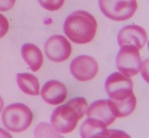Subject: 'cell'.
Returning a JSON list of instances; mask_svg holds the SVG:
<instances>
[{
  "label": "cell",
  "instance_id": "cell-1",
  "mask_svg": "<svg viewBox=\"0 0 149 138\" xmlns=\"http://www.w3.org/2000/svg\"><path fill=\"white\" fill-rule=\"evenodd\" d=\"M87 102L83 97L71 99L65 104L59 106L53 111L51 116V124L55 132L67 134L76 127L77 122L84 115Z\"/></svg>",
  "mask_w": 149,
  "mask_h": 138
},
{
  "label": "cell",
  "instance_id": "cell-2",
  "mask_svg": "<svg viewBox=\"0 0 149 138\" xmlns=\"http://www.w3.org/2000/svg\"><path fill=\"white\" fill-rule=\"evenodd\" d=\"M97 23L94 17L84 10L70 14L63 24L66 36L73 43L83 44L90 43L95 37Z\"/></svg>",
  "mask_w": 149,
  "mask_h": 138
},
{
  "label": "cell",
  "instance_id": "cell-3",
  "mask_svg": "<svg viewBox=\"0 0 149 138\" xmlns=\"http://www.w3.org/2000/svg\"><path fill=\"white\" fill-rule=\"evenodd\" d=\"M2 119L5 127L9 130L19 133L26 130L33 120L30 109L22 103L7 106L3 111Z\"/></svg>",
  "mask_w": 149,
  "mask_h": 138
},
{
  "label": "cell",
  "instance_id": "cell-4",
  "mask_svg": "<svg viewBox=\"0 0 149 138\" xmlns=\"http://www.w3.org/2000/svg\"><path fill=\"white\" fill-rule=\"evenodd\" d=\"M101 12L115 21H124L132 17L136 11V0H98Z\"/></svg>",
  "mask_w": 149,
  "mask_h": 138
},
{
  "label": "cell",
  "instance_id": "cell-5",
  "mask_svg": "<svg viewBox=\"0 0 149 138\" xmlns=\"http://www.w3.org/2000/svg\"><path fill=\"white\" fill-rule=\"evenodd\" d=\"M105 89L112 101L123 100L134 94L132 79L119 72H113L107 78Z\"/></svg>",
  "mask_w": 149,
  "mask_h": 138
},
{
  "label": "cell",
  "instance_id": "cell-6",
  "mask_svg": "<svg viewBox=\"0 0 149 138\" xmlns=\"http://www.w3.org/2000/svg\"><path fill=\"white\" fill-rule=\"evenodd\" d=\"M116 66L123 75L131 77L140 70L141 61L139 49L133 45L122 46L116 57Z\"/></svg>",
  "mask_w": 149,
  "mask_h": 138
},
{
  "label": "cell",
  "instance_id": "cell-7",
  "mask_svg": "<svg viewBox=\"0 0 149 138\" xmlns=\"http://www.w3.org/2000/svg\"><path fill=\"white\" fill-rule=\"evenodd\" d=\"M44 51L47 58L55 62L66 60L72 52L69 41L62 35H54L50 37L44 44Z\"/></svg>",
  "mask_w": 149,
  "mask_h": 138
},
{
  "label": "cell",
  "instance_id": "cell-8",
  "mask_svg": "<svg viewBox=\"0 0 149 138\" xmlns=\"http://www.w3.org/2000/svg\"><path fill=\"white\" fill-rule=\"evenodd\" d=\"M70 70L73 76L81 82L93 79L98 70L97 62L88 55H80L75 58L70 64Z\"/></svg>",
  "mask_w": 149,
  "mask_h": 138
},
{
  "label": "cell",
  "instance_id": "cell-9",
  "mask_svg": "<svg viewBox=\"0 0 149 138\" xmlns=\"http://www.w3.org/2000/svg\"><path fill=\"white\" fill-rule=\"evenodd\" d=\"M118 44L133 45L138 49H141L146 44L147 36L145 30L138 25H128L123 27L117 36Z\"/></svg>",
  "mask_w": 149,
  "mask_h": 138
},
{
  "label": "cell",
  "instance_id": "cell-10",
  "mask_svg": "<svg viewBox=\"0 0 149 138\" xmlns=\"http://www.w3.org/2000/svg\"><path fill=\"white\" fill-rule=\"evenodd\" d=\"M42 98L47 103L56 105L63 102L67 96V89L61 82L51 80L47 82L41 91Z\"/></svg>",
  "mask_w": 149,
  "mask_h": 138
},
{
  "label": "cell",
  "instance_id": "cell-11",
  "mask_svg": "<svg viewBox=\"0 0 149 138\" xmlns=\"http://www.w3.org/2000/svg\"><path fill=\"white\" fill-rule=\"evenodd\" d=\"M88 118H93L104 122L107 126L112 124L116 118L108 100H99L91 103L86 109Z\"/></svg>",
  "mask_w": 149,
  "mask_h": 138
},
{
  "label": "cell",
  "instance_id": "cell-12",
  "mask_svg": "<svg viewBox=\"0 0 149 138\" xmlns=\"http://www.w3.org/2000/svg\"><path fill=\"white\" fill-rule=\"evenodd\" d=\"M80 134L83 138L108 137V129L102 121L93 118H88L81 125Z\"/></svg>",
  "mask_w": 149,
  "mask_h": 138
},
{
  "label": "cell",
  "instance_id": "cell-13",
  "mask_svg": "<svg viewBox=\"0 0 149 138\" xmlns=\"http://www.w3.org/2000/svg\"><path fill=\"white\" fill-rule=\"evenodd\" d=\"M23 58L33 72L40 69L43 62V56L41 50L34 44L26 43L21 48Z\"/></svg>",
  "mask_w": 149,
  "mask_h": 138
},
{
  "label": "cell",
  "instance_id": "cell-14",
  "mask_svg": "<svg viewBox=\"0 0 149 138\" xmlns=\"http://www.w3.org/2000/svg\"><path fill=\"white\" fill-rule=\"evenodd\" d=\"M16 80L20 89L24 93L31 95L39 94L40 84L38 79L30 73H18Z\"/></svg>",
  "mask_w": 149,
  "mask_h": 138
},
{
  "label": "cell",
  "instance_id": "cell-15",
  "mask_svg": "<svg viewBox=\"0 0 149 138\" xmlns=\"http://www.w3.org/2000/svg\"><path fill=\"white\" fill-rule=\"evenodd\" d=\"M112 111L116 118H122L129 115L134 110L136 98L134 94L120 101H112L109 99Z\"/></svg>",
  "mask_w": 149,
  "mask_h": 138
},
{
  "label": "cell",
  "instance_id": "cell-16",
  "mask_svg": "<svg viewBox=\"0 0 149 138\" xmlns=\"http://www.w3.org/2000/svg\"><path fill=\"white\" fill-rule=\"evenodd\" d=\"M59 135L54 132L50 126L46 123H41L36 127L34 131L36 137H60Z\"/></svg>",
  "mask_w": 149,
  "mask_h": 138
},
{
  "label": "cell",
  "instance_id": "cell-17",
  "mask_svg": "<svg viewBox=\"0 0 149 138\" xmlns=\"http://www.w3.org/2000/svg\"><path fill=\"white\" fill-rule=\"evenodd\" d=\"M65 0H38L40 5L49 11L59 9L63 5Z\"/></svg>",
  "mask_w": 149,
  "mask_h": 138
},
{
  "label": "cell",
  "instance_id": "cell-18",
  "mask_svg": "<svg viewBox=\"0 0 149 138\" xmlns=\"http://www.w3.org/2000/svg\"><path fill=\"white\" fill-rule=\"evenodd\" d=\"M9 29V23L6 18L0 14V38L3 37L8 32Z\"/></svg>",
  "mask_w": 149,
  "mask_h": 138
},
{
  "label": "cell",
  "instance_id": "cell-19",
  "mask_svg": "<svg viewBox=\"0 0 149 138\" xmlns=\"http://www.w3.org/2000/svg\"><path fill=\"white\" fill-rule=\"evenodd\" d=\"M16 0H0V11L5 12L10 10L14 5Z\"/></svg>",
  "mask_w": 149,
  "mask_h": 138
},
{
  "label": "cell",
  "instance_id": "cell-20",
  "mask_svg": "<svg viewBox=\"0 0 149 138\" xmlns=\"http://www.w3.org/2000/svg\"><path fill=\"white\" fill-rule=\"evenodd\" d=\"M10 134L5 130L0 128V137H11Z\"/></svg>",
  "mask_w": 149,
  "mask_h": 138
},
{
  "label": "cell",
  "instance_id": "cell-21",
  "mask_svg": "<svg viewBox=\"0 0 149 138\" xmlns=\"http://www.w3.org/2000/svg\"><path fill=\"white\" fill-rule=\"evenodd\" d=\"M3 107V101L2 98L0 96V112H1Z\"/></svg>",
  "mask_w": 149,
  "mask_h": 138
}]
</instances>
